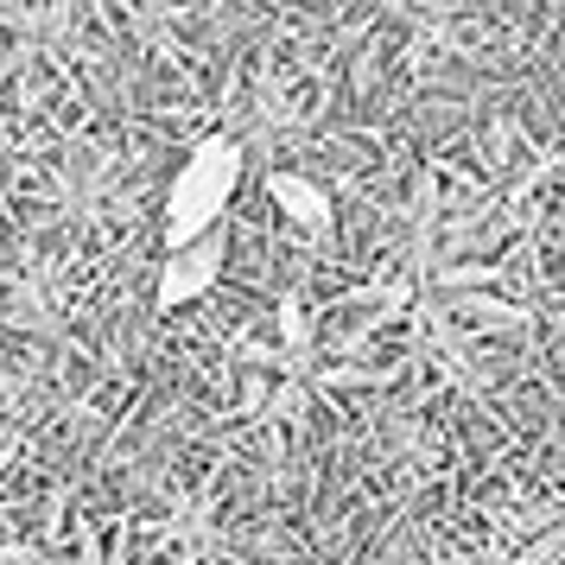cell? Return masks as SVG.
Wrapping results in <instances>:
<instances>
[{
  "instance_id": "7a4b0ae2",
  "label": "cell",
  "mask_w": 565,
  "mask_h": 565,
  "mask_svg": "<svg viewBox=\"0 0 565 565\" xmlns=\"http://www.w3.org/2000/svg\"><path fill=\"white\" fill-rule=\"evenodd\" d=\"M216 274H223V230L204 235V242H191V248H172V255L159 260L153 299L166 311H179V306H191V299H204L210 286H216Z\"/></svg>"
},
{
  "instance_id": "6da1fadb",
  "label": "cell",
  "mask_w": 565,
  "mask_h": 565,
  "mask_svg": "<svg viewBox=\"0 0 565 565\" xmlns=\"http://www.w3.org/2000/svg\"><path fill=\"white\" fill-rule=\"evenodd\" d=\"M235 184H242V147H235V140L216 134V140H204V147L184 153V166L172 172V184H166V255L223 230Z\"/></svg>"
},
{
  "instance_id": "3957f363",
  "label": "cell",
  "mask_w": 565,
  "mask_h": 565,
  "mask_svg": "<svg viewBox=\"0 0 565 565\" xmlns=\"http://www.w3.org/2000/svg\"><path fill=\"white\" fill-rule=\"evenodd\" d=\"M267 198L292 216V223H306V230H331V204H324V191L311 179H292V172H274L267 179Z\"/></svg>"
}]
</instances>
